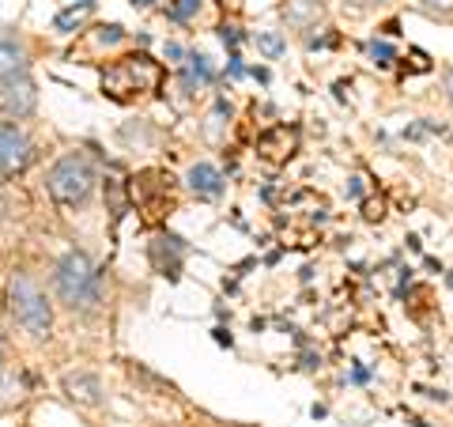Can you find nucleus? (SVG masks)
I'll list each match as a JSON object with an SVG mask.
<instances>
[{
	"label": "nucleus",
	"instance_id": "nucleus-28",
	"mask_svg": "<svg viewBox=\"0 0 453 427\" xmlns=\"http://www.w3.org/2000/svg\"><path fill=\"white\" fill-rule=\"evenodd\" d=\"M0 42H4V31H0Z\"/></svg>",
	"mask_w": 453,
	"mask_h": 427
},
{
	"label": "nucleus",
	"instance_id": "nucleus-12",
	"mask_svg": "<svg viewBox=\"0 0 453 427\" xmlns=\"http://www.w3.org/2000/svg\"><path fill=\"white\" fill-rule=\"evenodd\" d=\"M257 50L276 61V57H283V50H288V42H283L276 31H257Z\"/></svg>",
	"mask_w": 453,
	"mask_h": 427
},
{
	"label": "nucleus",
	"instance_id": "nucleus-14",
	"mask_svg": "<svg viewBox=\"0 0 453 427\" xmlns=\"http://www.w3.org/2000/svg\"><path fill=\"white\" fill-rule=\"evenodd\" d=\"M196 12H201V0H170V4H166V16H170V19H178V23L193 19Z\"/></svg>",
	"mask_w": 453,
	"mask_h": 427
},
{
	"label": "nucleus",
	"instance_id": "nucleus-13",
	"mask_svg": "<svg viewBox=\"0 0 453 427\" xmlns=\"http://www.w3.org/2000/svg\"><path fill=\"white\" fill-rule=\"evenodd\" d=\"M366 53H371V61H374L378 68H389V65L396 61V53H393V46H389V42H381V38H374V42H366Z\"/></svg>",
	"mask_w": 453,
	"mask_h": 427
},
{
	"label": "nucleus",
	"instance_id": "nucleus-23",
	"mask_svg": "<svg viewBox=\"0 0 453 427\" xmlns=\"http://www.w3.org/2000/svg\"><path fill=\"white\" fill-rule=\"evenodd\" d=\"M4 212H8V201H4V197H0V216H4Z\"/></svg>",
	"mask_w": 453,
	"mask_h": 427
},
{
	"label": "nucleus",
	"instance_id": "nucleus-21",
	"mask_svg": "<svg viewBox=\"0 0 453 427\" xmlns=\"http://www.w3.org/2000/svg\"><path fill=\"white\" fill-rule=\"evenodd\" d=\"M216 340H219V345H226V348H231V345H234V337H231V333H226V330H216Z\"/></svg>",
	"mask_w": 453,
	"mask_h": 427
},
{
	"label": "nucleus",
	"instance_id": "nucleus-27",
	"mask_svg": "<svg viewBox=\"0 0 453 427\" xmlns=\"http://www.w3.org/2000/svg\"><path fill=\"white\" fill-rule=\"evenodd\" d=\"M0 345H4V333H0Z\"/></svg>",
	"mask_w": 453,
	"mask_h": 427
},
{
	"label": "nucleus",
	"instance_id": "nucleus-22",
	"mask_svg": "<svg viewBox=\"0 0 453 427\" xmlns=\"http://www.w3.org/2000/svg\"><path fill=\"white\" fill-rule=\"evenodd\" d=\"M253 73V80H261V83H268V68H250Z\"/></svg>",
	"mask_w": 453,
	"mask_h": 427
},
{
	"label": "nucleus",
	"instance_id": "nucleus-11",
	"mask_svg": "<svg viewBox=\"0 0 453 427\" xmlns=\"http://www.w3.org/2000/svg\"><path fill=\"white\" fill-rule=\"evenodd\" d=\"M318 4H310V0H291L288 4V19L295 23V27H306L310 19H318Z\"/></svg>",
	"mask_w": 453,
	"mask_h": 427
},
{
	"label": "nucleus",
	"instance_id": "nucleus-17",
	"mask_svg": "<svg viewBox=\"0 0 453 427\" xmlns=\"http://www.w3.org/2000/svg\"><path fill=\"white\" fill-rule=\"evenodd\" d=\"M219 38L226 42V46H238V42H242V35H238V27H226V23L219 27Z\"/></svg>",
	"mask_w": 453,
	"mask_h": 427
},
{
	"label": "nucleus",
	"instance_id": "nucleus-1",
	"mask_svg": "<svg viewBox=\"0 0 453 427\" xmlns=\"http://www.w3.org/2000/svg\"><path fill=\"white\" fill-rule=\"evenodd\" d=\"M163 83V65L151 61L148 53H129L121 61L103 68V95L113 103H129L136 95H148Z\"/></svg>",
	"mask_w": 453,
	"mask_h": 427
},
{
	"label": "nucleus",
	"instance_id": "nucleus-9",
	"mask_svg": "<svg viewBox=\"0 0 453 427\" xmlns=\"http://www.w3.org/2000/svg\"><path fill=\"white\" fill-rule=\"evenodd\" d=\"M27 73V53L23 46H16V42H0V83Z\"/></svg>",
	"mask_w": 453,
	"mask_h": 427
},
{
	"label": "nucleus",
	"instance_id": "nucleus-10",
	"mask_svg": "<svg viewBox=\"0 0 453 427\" xmlns=\"http://www.w3.org/2000/svg\"><path fill=\"white\" fill-rule=\"evenodd\" d=\"M88 16H95V0H80V4H73V8H65V12H57V19H53V27L61 35H68V31H76V27L88 19Z\"/></svg>",
	"mask_w": 453,
	"mask_h": 427
},
{
	"label": "nucleus",
	"instance_id": "nucleus-7",
	"mask_svg": "<svg viewBox=\"0 0 453 427\" xmlns=\"http://www.w3.org/2000/svg\"><path fill=\"white\" fill-rule=\"evenodd\" d=\"M61 390L68 393V401H76L83 408H98L106 401L103 382H98V375H91V371H68L61 378Z\"/></svg>",
	"mask_w": 453,
	"mask_h": 427
},
{
	"label": "nucleus",
	"instance_id": "nucleus-8",
	"mask_svg": "<svg viewBox=\"0 0 453 427\" xmlns=\"http://www.w3.org/2000/svg\"><path fill=\"white\" fill-rule=\"evenodd\" d=\"M186 178H189V190L196 197H208V201H211V197L223 193V175L211 163H193Z\"/></svg>",
	"mask_w": 453,
	"mask_h": 427
},
{
	"label": "nucleus",
	"instance_id": "nucleus-25",
	"mask_svg": "<svg viewBox=\"0 0 453 427\" xmlns=\"http://www.w3.org/2000/svg\"><path fill=\"white\" fill-rule=\"evenodd\" d=\"M446 280H449V288H453V273H449V276H446Z\"/></svg>",
	"mask_w": 453,
	"mask_h": 427
},
{
	"label": "nucleus",
	"instance_id": "nucleus-15",
	"mask_svg": "<svg viewBox=\"0 0 453 427\" xmlns=\"http://www.w3.org/2000/svg\"><path fill=\"white\" fill-rule=\"evenodd\" d=\"M125 38V31L118 23H110V27H103V35H98V42H103V46H113V42H121Z\"/></svg>",
	"mask_w": 453,
	"mask_h": 427
},
{
	"label": "nucleus",
	"instance_id": "nucleus-20",
	"mask_svg": "<svg viewBox=\"0 0 453 427\" xmlns=\"http://www.w3.org/2000/svg\"><path fill=\"white\" fill-rule=\"evenodd\" d=\"M446 98H449V106H453V65L446 68Z\"/></svg>",
	"mask_w": 453,
	"mask_h": 427
},
{
	"label": "nucleus",
	"instance_id": "nucleus-18",
	"mask_svg": "<svg viewBox=\"0 0 453 427\" xmlns=\"http://www.w3.org/2000/svg\"><path fill=\"white\" fill-rule=\"evenodd\" d=\"M166 57L170 61H186V50H181L178 42H166Z\"/></svg>",
	"mask_w": 453,
	"mask_h": 427
},
{
	"label": "nucleus",
	"instance_id": "nucleus-24",
	"mask_svg": "<svg viewBox=\"0 0 453 427\" xmlns=\"http://www.w3.org/2000/svg\"><path fill=\"white\" fill-rule=\"evenodd\" d=\"M310 4H318V8H321V4H325V0H310Z\"/></svg>",
	"mask_w": 453,
	"mask_h": 427
},
{
	"label": "nucleus",
	"instance_id": "nucleus-16",
	"mask_svg": "<svg viewBox=\"0 0 453 427\" xmlns=\"http://www.w3.org/2000/svg\"><path fill=\"white\" fill-rule=\"evenodd\" d=\"M427 12H438V16H449L453 12V0H419Z\"/></svg>",
	"mask_w": 453,
	"mask_h": 427
},
{
	"label": "nucleus",
	"instance_id": "nucleus-4",
	"mask_svg": "<svg viewBox=\"0 0 453 427\" xmlns=\"http://www.w3.org/2000/svg\"><path fill=\"white\" fill-rule=\"evenodd\" d=\"M8 310L35 340L50 337V330H53V307H50L46 291H42L27 273H12V280H8Z\"/></svg>",
	"mask_w": 453,
	"mask_h": 427
},
{
	"label": "nucleus",
	"instance_id": "nucleus-6",
	"mask_svg": "<svg viewBox=\"0 0 453 427\" xmlns=\"http://www.w3.org/2000/svg\"><path fill=\"white\" fill-rule=\"evenodd\" d=\"M0 110L8 113L12 121H27L31 113L38 110V88H35V80L19 73V76H12L0 83Z\"/></svg>",
	"mask_w": 453,
	"mask_h": 427
},
{
	"label": "nucleus",
	"instance_id": "nucleus-2",
	"mask_svg": "<svg viewBox=\"0 0 453 427\" xmlns=\"http://www.w3.org/2000/svg\"><path fill=\"white\" fill-rule=\"evenodd\" d=\"M95 167L91 159L83 151H68L61 155L53 167H50V175H46V190L57 205H65V208H83L91 201V193H95Z\"/></svg>",
	"mask_w": 453,
	"mask_h": 427
},
{
	"label": "nucleus",
	"instance_id": "nucleus-19",
	"mask_svg": "<svg viewBox=\"0 0 453 427\" xmlns=\"http://www.w3.org/2000/svg\"><path fill=\"white\" fill-rule=\"evenodd\" d=\"M340 4H351V8H374L381 0H340Z\"/></svg>",
	"mask_w": 453,
	"mask_h": 427
},
{
	"label": "nucleus",
	"instance_id": "nucleus-26",
	"mask_svg": "<svg viewBox=\"0 0 453 427\" xmlns=\"http://www.w3.org/2000/svg\"><path fill=\"white\" fill-rule=\"evenodd\" d=\"M412 423H416V427H423V420H412Z\"/></svg>",
	"mask_w": 453,
	"mask_h": 427
},
{
	"label": "nucleus",
	"instance_id": "nucleus-5",
	"mask_svg": "<svg viewBox=\"0 0 453 427\" xmlns=\"http://www.w3.org/2000/svg\"><path fill=\"white\" fill-rule=\"evenodd\" d=\"M35 159V148L16 121H0V178L23 175Z\"/></svg>",
	"mask_w": 453,
	"mask_h": 427
},
{
	"label": "nucleus",
	"instance_id": "nucleus-3",
	"mask_svg": "<svg viewBox=\"0 0 453 427\" xmlns=\"http://www.w3.org/2000/svg\"><path fill=\"white\" fill-rule=\"evenodd\" d=\"M57 295L73 314H91L98 307V273L88 261V253L68 250L57 265Z\"/></svg>",
	"mask_w": 453,
	"mask_h": 427
}]
</instances>
